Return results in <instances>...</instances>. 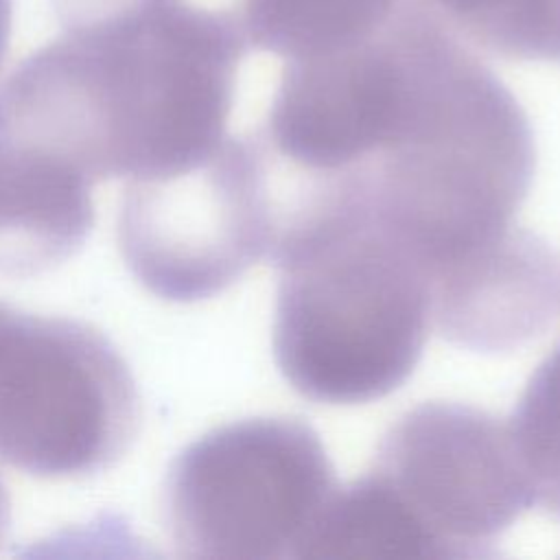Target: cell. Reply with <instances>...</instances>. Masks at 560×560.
I'll return each mask as SVG.
<instances>
[{
  "mask_svg": "<svg viewBox=\"0 0 560 560\" xmlns=\"http://www.w3.org/2000/svg\"><path fill=\"white\" fill-rule=\"evenodd\" d=\"M510 429L534 501L560 518V343L529 376Z\"/></svg>",
  "mask_w": 560,
  "mask_h": 560,
  "instance_id": "obj_12",
  "label": "cell"
},
{
  "mask_svg": "<svg viewBox=\"0 0 560 560\" xmlns=\"http://www.w3.org/2000/svg\"><path fill=\"white\" fill-rule=\"evenodd\" d=\"M370 479L420 558H479L534 490L510 422L464 402H422L383 435Z\"/></svg>",
  "mask_w": 560,
  "mask_h": 560,
  "instance_id": "obj_7",
  "label": "cell"
},
{
  "mask_svg": "<svg viewBox=\"0 0 560 560\" xmlns=\"http://www.w3.org/2000/svg\"><path fill=\"white\" fill-rule=\"evenodd\" d=\"M553 50H556V57H553V61H560V0L556 2V31H553Z\"/></svg>",
  "mask_w": 560,
  "mask_h": 560,
  "instance_id": "obj_16",
  "label": "cell"
},
{
  "mask_svg": "<svg viewBox=\"0 0 560 560\" xmlns=\"http://www.w3.org/2000/svg\"><path fill=\"white\" fill-rule=\"evenodd\" d=\"M50 2L61 26H72V24L120 13V11L147 4L151 0H50Z\"/></svg>",
  "mask_w": 560,
  "mask_h": 560,
  "instance_id": "obj_13",
  "label": "cell"
},
{
  "mask_svg": "<svg viewBox=\"0 0 560 560\" xmlns=\"http://www.w3.org/2000/svg\"><path fill=\"white\" fill-rule=\"evenodd\" d=\"M335 488L326 448L306 422L249 418L177 455L164 521L184 558L276 560L298 556Z\"/></svg>",
  "mask_w": 560,
  "mask_h": 560,
  "instance_id": "obj_4",
  "label": "cell"
},
{
  "mask_svg": "<svg viewBox=\"0 0 560 560\" xmlns=\"http://www.w3.org/2000/svg\"><path fill=\"white\" fill-rule=\"evenodd\" d=\"M470 48L510 61L556 57L558 0H411Z\"/></svg>",
  "mask_w": 560,
  "mask_h": 560,
  "instance_id": "obj_11",
  "label": "cell"
},
{
  "mask_svg": "<svg viewBox=\"0 0 560 560\" xmlns=\"http://www.w3.org/2000/svg\"><path fill=\"white\" fill-rule=\"evenodd\" d=\"M13 28V0H0V68L9 50Z\"/></svg>",
  "mask_w": 560,
  "mask_h": 560,
  "instance_id": "obj_14",
  "label": "cell"
},
{
  "mask_svg": "<svg viewBox=\"0 0 560 560\" xmlns=\"http://www.w3.org/2000/svg\"><path fill=\"white\" fill-rule=\"evenodd\" d=\"M138 431L133 376L96 328L0 302V462L44 479L112 466Z\"/></svg>",
  "mask_w": 560,
  "mask_h": 560,
  "instance_id": "obj_5",
  "label": "cell"
},
{
  "mask_svg": "<svg viewBox=\"0 0 560 560\" xmlns=\"http://www.w3.org/2000/svg\"><path fill=\"white\" fill-rule=\"evenodd\" d=\"M400 92L374 151L330 182L354 192L433 282L503 241L527 197L529 120L475 48L407 2L396 18Z\"/></svg>",
  "mask_w": 560,
  "mask_h": 560,
  "instance_id": "obj_2",
  "label": "cell"
},
{
  "mask_svg": "<svg viewBox=\"0 0 560 560\" xmlns=\"http://www.w3.org/2000/svg\"><path fill=\"white\" fill-rule=\"evenodd\" d=\"M92 182L63 160L0 131V273L33 276L88 238Z\"/></svg>",
  "mask_w": 560,
  "mask_h": 560,
  "instance_id": "obj_9",
  "label": "cell"
},
{
  "mask_svg": "<svg viewBox=\"0 0 560 560\" xmlns=\"http://www.w3.org/2000/svg\"><path fill=\"white\" fill-rule=\"evenodd\" d=\"M560 308V262L545 241L514 228L433 282V326L477 352H512L547 330Z\"/></svg>",
  "mask_w": 560,
  "mask_h": 560,
  "instance_id": "obj_8",
  "label": "cell"
},
{
  "mask_svg": "<svg viewBox=\"0 0 560 560\" xmlns=\"http://www.w3.org/2000/svg\"><path fill=\"white\" fill-rule=\"evenodd\" d=\"M11 523V501H9V492L0 479V542L9 529Z\"/></svg>",
  "mask_w": 560,
  "mask_h": 560,
  "instance_id": "obj_15",
  "label": "cell"
},
{
  "mask_svg": "<svg viewBox=\"0 0 560 560\" xmlns=\"http://www.w3.org/2000/svg\"><path fill=\"white\" fill-rule=\"evenodd\" d=\"M273 357L304 398L361 405L413 372L433 326L431 276L350 190L295 186L276 206Z\"/></svg>",
  "mask_w": 560,
  "mask_h": 560,
  "instance_id": "obj_3",
  "label": "cell"
},
{
  "mask_svg": "<svg viewBox=\"0 0 560 560\" xmlns=\"http://www.w3.org/2000/svg\"><path fill=\"white\" fill-rule=\"evenodd\" d=\"M273 186L260 138L228 136L199 162L129 179L118 245L133 276L173 302L212 298L269 256Z\"/></svg>",
  "mask_w": 560,
  "mask_h": 560,
  "instance_id": "obj_6",
  "label": "cell"
},
{
  "mask_svg": "<svg viewBox=\"0 0 560 560\" xmlns=\"http://www.w3.org/2000/svg\"><path fill=\"white\" fill-rule=\"evenodd\" d=\"M407 0H243L249 48L284 61L332 52L381 33Z\"/></svg>",
  "mask_w": 560,
  "mask_h": 560,
  "instance_id": "obj_10",
  "label": "cell"
},
{
  "mask_svg": "<svg viewBox=\"0 0 560 560\" xmlns=\"http://www.w3.org/2000/svg\"><path fill=\"white\" fill-rule=\"evenodd\" d=\"M247 48L238 13L190 0L63 26L0 85V131L92 184L186 168L228 138Z\"/></svg>",
  "mask_w": 560,
  "mask_h": 560,
  "instance_id": "obj_1",
  "label": "cell"
}]
</instances>
